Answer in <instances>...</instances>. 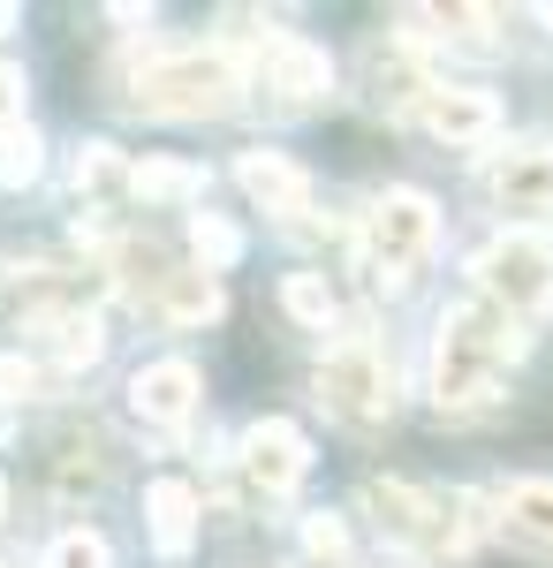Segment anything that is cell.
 I'll return each instance as SVG.
<instances>
[{
    "label": "cell",
    "instance_id": "6da1fadb",
    "mask_svg": "<svg viewBox=\"0 0 553 568\" xmlns=\"http://www.w3.org/2000/svg\"><path fill=\"white\" fill-rule=\"evenodd\" d=\"M523 356V326L509 311H493L485 296L440 311L432 326V364H425V387L440 409H485L501 394V372Z\"/></svg>",
    "mask_w": 553,
    "mask_h": 568
},
{
    "label": "cell",
    "instance_id": "7a4b0ae2",
    "mask_svg": "<svg viewBox=\"0 0 553 568\" xmlns=\"http://www.w3.org/2000/svg\"><path fill=\"white\" fill-rule=\"evenodd\" d=\"M129 99L144 114H168V122H213L243 99V61L228 45H174L129 77Z\"/></svg>",
    "mask_w": 553,
    "mask_h": 568
},
{
    "label": "cell",
    "instance_id": "3957f363",
    "mask_svg": "<svg viewBox=\"0 0 553 568\" xmlns=\"http://www.w3.org/2000/svg\"><path fill=\"white\" fill-rule=\"evenodd\" d=\"M364 508L380 516V530L394 546H410V554H425V561H448V554H463V508L470 500H448V493H432V485H410V478H372L364 485Z\"/></svg>",
    "mask_w": 553,
    "mask_h": 568
},
{
    "label": "cell",
    "instance_id": "277c9868",
    "mask_svg": "<svg viewBox=\"0 0 553 568\" xmlns=\"http://www.w3.org/2000/svg\"><path fill=\"white\" fill-rule=\"evenodd\" d=\"M311 387H319V402L334 409L341 425H386L394 417V364H386V349L372 342V334H349V342H334V349L319 356V372H311Z\"/></svg>",
    "mask_w": 553,
    "mask_h": 568
},
{
    "label": "cell",
    "instance_id": "5b68a950",
    "mask_svg": "<svg viewBox=\"0 0 553 568\" xmlns=\"http://www.w3.org/2000/svg\"><path fill=\"white\" fill-rule=\"evenodd\" d=\"M440 243V213H432L425 190H386L364 213V258H372V281L380 288H410V273L432 258Z\"/></svg>",
    "mask_w": 553,
    "mask_h": 568
},
{
    "label": "cell",
    "instance_id": "8992f818",
    "mask_svg": "<svg viewBox=\"0 0 553 568\" xmlns=\"http://www.w3.org/2000/svg\"><path fill=\"white\" fill-rule=\"evenodd\" d=\"M477 296L493 311H509V318H539L553 304V235H531V227H515L501 243H485L477 251Z\"/></svg>",
    "mask_w": 553,
    "mask_h": 568
},
{
    "label": "cell",
    "instance_id": "52a82bcc",
    "mask_svg": "<svg viewBox=\"0 0 553 568\" xmlns=\"http://www.w3.org/2000/svg\"><path fill=\"white\" fill-rule=\"evenodd\" d=\"M251 77L265 91H281L289 106H311V99H326V84H334V61L311 39H296V31H265L251 45Z\"/></svg>",
    "mask_w": 553,
    "mask_h": 568
},
{
    "label": "cell",
    "instance_id": "ba28073f",
    "mask_svg": "<svg viewBox=\"0 0 553 568\" xmlns=\"http://www.w3.org/2000/svg\"><path fill=\"white\" fill-rule=\"evenodd\" d=\"M243 485L265 493V500H281V493H296L303 470H311V439L289 425V417H258L251 433H243Z\"/></svg>",
    "mask_w": 553,
    "mask_h": 568
},
{
    "label": "cell",
    "instance_id": "9c48e42d",
    "mask_svg": "<svg viewBox=\"0 0 553 568\" xmlns=\"http://www.w3.org/2000/svg\"><path fill=\"white\" fill-rule=\"evenodd\" d=\"M129 409H137V425H190V409H198V364H182V356H160V364H144L137 379H129Z\"/></svg>",
    "mask_w": 553,
    "mask_h": 568
},
{
    "label": "cell",
    "instance_id": "30bf717a",
    "mask_svg": "<svg viewBox=\"0 0 553 568\" xmlns=\"http://www.w3.org/2000/svg\"><path fill=\"white\" fill-rule=\"evenodd\" d=\"M485 190H493L501 213H523V220L553 213V144H515V152H501Z\"/></svg>",
    "mask_w": 553,
    "mask_h": 568
},
{
    "label": "cell",
    "instance_id": "8fae6325",
    "mask_svg": "<svg viewBox=\"0 0 553 568\" xmlns=\"http://www.w3.org/2000/svg\"><path fill=\"white\" fill-rule=\"evenodd\" d=\"M418 122H425L440 144H485V136L501 130V106H493L485 91L432 84V91H425V106H418Z\"/></svg>",
    "mask_w": 553,
    "mask_h": 568
},
{
    "label": "cell",
    "instance_id": "7c38bea8",
    "mask_svg": "<svg viewBox=\"0 0 553 568\" xmlns=\"http://www.w3.org/2000/svg\"><path fill=\"white\" fill-rule=\"evenodd\" d=\"M235 182L251 190L265 213H281V220L311 213V175H303L289 152H243V160H235Z\"/></svg>",
    "mask_w": 553,
    "mask_h": 568
},
{
    "label": "cell",
    "instance_id": "4fadbf2b",
    "mask_svg": "<svg viewBox=\"0 0 553 568\" xmlns=\"http://www.w3.org/2000/svg\"><path fill=\"white\" fill-rule=\"evenodd\" d=\"M144 516H152V546L160 554H190V538H198V493L182 478H160L144 493Z\"/></svg>",
    "mask_w": 553,
    "mask_h": 568
},
{
    "label": "cell",
    "instance_id": "5bb4252c",
    "mask_svg": "<svg viewBox=\"0 0 553 568\" xmlns=\"http://www.w3.org/2000/svg\"><path fill=\"white\" fill-rule=\"evenodd\" d=\"M152 311H160L168 326H205V318H220V281L198 273V265H190V273L174 265L168 281H160V296H152Z\"/></svg>",
    "mask_w": 553,
    "mask_h": 568
},
{
    "label": "cell",
    "instance_id": "9a60e30c",
    "mask_svg": "<svg viewBox=\"0 0 553 568\" xmlns=\"http://www.w3.org/2000/svg\"><path fill=\"white\" fill-rule=\"evenodd\" d=\"M129 190L144 205H198L205 197V168H190V160H137L129 168Z\"/></svg>",
    "mask_w": 553,
    "mask_h": 568
},
{
    "label": "cell",
    "instance_id": "2e32d148",
    "mask_svg": "<svg viewBox=\"0 0 553 568\" xmlns=\"http://www.w3.org/2000/svg\"><path fill=\"white\" fill-rule=\"evenodd\" d=\"M46 349H53V364L61 372H91L99 364V349H107V334H99V318L91 311H61V318H39Z\"/></svg>",
    "mask_w": 553,
    "mask_h": 568
},
{
    "label": "cell",
    "instance_id": "e0dca14e",
    "mask_svg": "<svg viewBox=\"0 0 553 568\" xmlns=\"http://www.w3.org/2000/svg\"><path fill=\"white\" fill-rule=\"evenodd\" d=\"M501 524L531 546H553V478H523L501 493Z\"/></svg>",
    "mask_w": 553,
    "mask_h": 568
},
{
    "label": "cell",
    "instance_id": "ac0fdd59",
    "mask_svg": "<svg viewBox=\"0 0 553 568\" xmlns=\"http://www.w3.org/2000/svg\"><path fill=\"white\" fill-rule=\"evenodd\" d=\"M46 168V152H39V130L16 114V122H0V190H31Z\"/></svg>",
    "mask_w": 553,
    "mask_h": 568
},
{
    "label": "cell",
    "instance_id": "d6986e66",
    "mask_svg": "<svg viewBox=\"0 0 553 568\" xmlns=\"http://www.w3.org/2000/svg\"><path fill=\"white\" fill-rule=\"evenodd\" d=\"M69 182H77L84 197H114V190H129V160L114 152V144H84L77 168H69Z\"/></svg>",
    "mask_w": 553,
    "mask_h": 568
},
{
    "label": "cell",
    "instance_id": "ffe728a7",
    "mask_svg": "<svg viewBox=\"0 0 553 568\" xmlns=\"http://www.w3.org/2000/svg\"><path fill=\"white\" fill-rule=\"evenodd\" d=\"M190 251H198V273H220V265L243 258V235H235L220 213H198L190 220Z\"/></svg>",
    "mask_w": 553,
    "mask_h": 568
},
{
    "label": "cell",
    "instance_id": "44dd1931",
    "mask_svg": "<svg viewBox=\"0 0 553 568\" xmlns=\"http://www.w3.org/2000/svg\"><path fill=\"white\" fill-rule=\"evenodd\" d=\"M281 304H289V318H296V326H319V334L334 326V288H326L319 273H289Z\"/></svg>",
    "mask_w": 553,
    "mask_h": 568
},
{
    "label": "cell",
    "instance_id": "7402d4cb",
    "mask_svg": "<svg viewBox=\"0 0 553 568\" xmlns=\"http://www.w3.org/2000/svg\"><path fill=\"white\" fill-rule=\"evenodd\" d=\"M46 568H114V554H107V538L99 530H61L53 546H46Z\"/></svg>",
    "mask_w": 553,
    "mask_h": 568
},
{
    "label": "cell",
    "instance_id": "603a6c76",
    "mask_svg": "<svg viewBox=\"0 0 553 568\" xmlns=\"http://www.w3.org/2000/svg\"><path fill=\"white\" fill-rule=\"evenodd\" d=\"M303 554H311V561H341V554H349V530H341L334 516H311V524H303Z\"/></svg>",
    "mask_w": 553,
    "mask_h": 568
},
{
    "label": "cell",
    "instance_id": "cb8c5ba5",
    "mask_svg": "<svg viewBox=\"0 0 553 568\" xmlns=\"http://www.w3.org/2000/svg\"><path fill=\"white\" fill-rule=\"evenodd\" d=\"M31 387H39V372L23 356H0V402H16V394H31Z\"/></svg>",
    "mask_w": 553,
    "mask_h": 568
},
{
    "label": "cell",
    "instance_id": "d4e9b609",
    "mask_svg": "<svg viewBox=\"0 0 553 568\" xmlns=\"http://www.w3.org/2000/svg\"><path fill=\"white\" fill-rule=\"evenodd\" d=\"M16 91H23V69L0 61V122H16Z\"/></svg>",
    "mask_w": 553,
    "mask_h": 568
},
{
    "label": "cell",
    "instance_id": "484cf974",
    "mask_svg": "<svg viewBox=\"0 0 553 568\" xmlns=\"http://www.w3.org/2000/svg\"><path fill=\"white\" fill-rule=\"evenodd\" d=\"M8 23H16V8H0V31H8Z\"/></svg>",
    "mask_w": 553,
    "mask_h": 568
},
{
    "label": "cell",
    "instance_id": "4316f807",
    "mask_svg": "<svg viewBox=\"0 0 553 568\" xmlns=\"http://www.w3.org/2000/svg\"><path fill=\"white\" fill-rule=\"evenodd\" d=\"M0 508H8V485H0Z\"/></svg>",
    "mask_w": 553,
    "mask_h": 568
}]
</instances>
